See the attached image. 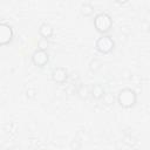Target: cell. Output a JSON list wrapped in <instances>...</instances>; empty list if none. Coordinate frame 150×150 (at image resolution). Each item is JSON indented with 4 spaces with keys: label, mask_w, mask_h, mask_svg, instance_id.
I'll return each instance as SVG.
<instances>
[{
    "label": "cell",
    "mask_w": 150,
    "mask_h": 150,
    "mask_svg": "<svg viewBox=\"0 0 150 150\" xmlns=\"http://www.w3.org/2000/svg\"><path fill=\"white\" fill-rule=\"evenodd\" d=\"M117 102L122 108H131L137 102V94L131 88H123L117 95Z\"/></svg>",
    "instance_id": "obj_1"
},
{
    "label": "cell",
    "mask_w": 150,
    "mask_h": 150,
    "mask_svg": "<svg viewBox=\"0 0 150 150\" xmlns=\"http://www.w3.org/2000/svg\"><path fill=\"white\" fill-rule=\"evenodd\" d=\"M94 26H95V28H96V30L98 33L104 35L112 27V20H111L109 14H107L104 12H101V13L95 15V18H94Z\"/></svg>",
    "instance_id": "obj_2"
},
{
    "label": "cell",
    "mask_w": 150,
    "mask_h": 150,
    "mask_svg": "<svg viewBox=\"0 0 150 150\" xmlns=\"http://www.w3.org/2000/svg\"><path fill=\"white\" fill-rule=\"evenodd\" d=\"M115 47V41L109 35H102L95 42V48L101 54H109Z\"/></svg>",
    "instance_id": "obj_3"
},
{
    "label": "cell",
    "mask_w": 150,
    "mask_h": 150,
    "mask_svg": "<svg viewBox=\"0 0 150 150\" xmlns=\"http://www.w3.org/2000/svg\"><path fill=\"white\" fill-rule=\"evenodd\" d=\"M14 36V32L11 25L2 22L0 23V45L1 46H6L8 45Z\"/></svg>",
    "instance_id": "obj_4"
},
{
    "label": "cell",
    "mask_w": 150,
    "mask_h": 150,
    "mask_svg": "<svg viewBox=\"0 0 150 150\" xmlns=\"http://www.w3.org/2000/svg\"><path fill=\"white\" fill-rule=\"evenodd\" d=\"M32 61L38 67H45L49 61V55H48L47 50L36 49L32 55Z\"/></svg>",
    "instance_id": "obj_5"
},
{
    "label": "cell",
    "mask_w": 150,
    "mask_h": 150,
    "mask_svg": "<svg viewBox=\"0 0 150 150\" xmlns=\"http://www.w3.org/2000/svg\"><path fill=\"white\" fill-rule=\"evenodd\" d=\"M52 79L56 83H64L68 79V71L63 67H56L52 71Z\"/></svg>",
    "instance_id": "obj_6"
},
{
    "label": "cell",
    "mask_w": 150,
    "mask_h": 150,
    "mask_svg": "<svg viewBox=\"0 0 150 150\" xmlns=\"http://www.w3.org/2000/svg\"><path fill=\"white\" fill-rule=\"evenodd\" d=\"M39 34L41 35V38L42 39H49V38H52V35L54 34V28L49 25V23H47V22H45V23H42L41 26H40V28H39Z\"/></svg>",
    "instance_id": "obj_7"
},
{
    "label": "cell",
    "mask_w": 150,
    "mask_h": 150,
    "mask_svg": "<svg viewBox=\"0 0 150 150\" xmlns=\"http://www.w3.org/2000/svg\"><path fill=\"white\" fill-rule=\"evenodd\" d=\"M90 95H91L93 98L100 100V98L104 97V88L101 84H98V83L93 84L91 88H90Z\"/></svg>",
    "instance_id": "obj_8"
},
{
    "label": "cell",
    "mask_w": 150,
    "mask_h": 150,
    "mask_svg": "<svg viewBox=\"0 0 150 150\" xmlns=\"http://www.w3.org/2000/svg\"><path fill=\"white\" fill-rule=\"evenodd\" d=\"M94 13V6L90 2H84L81 5V14L84 16H90Z\"/></svg>",
    "instance_id": "obj_9"
},
{
    "label": "cell",
    "mask_w": 150,
    "mask_h": 150,
    "mask_svg": "<svg viewBox=\"0 0 150 150\" xmlns=\"http://www.w3.org/2000/svg\"><path fill=\"white\" fill-rule=\"evenodd\" d=\"M77 95H79L80 98L86 100V98L90 95V89H89V87L86 86V84H81V86L79 87V89H77Z\"/></svg>",
    "instance_id": "obj_10"
},
{
    "label": "cell",
    "mask_w": 150,
    "mask_h": 150,
    "mask_svg": "<svg viewBox=\"0 0 150 150\" xmlns=\"http://www.w3.org/2000/svg\"><path fill=\"white\" fill-rule=\"evenodd\" d=\"M100 68H101V61H100V60L94 59V60L90 61V63H89V69H90L91 71H97Z\"/></svg>",
    "instance_id": "obj_11"
},
{
    "label": "cell",
    "mask_w": 150,
    "mask_h": 150,
    "mask_svg": "<svg viewBox=\"0 0 150 150\" xmlns=\"http://www.w3.org/2000/svg\"><path fill=\"white\" fill-rule=\"evenodd\" d=\"M48 40L47 39H42L41 38V40H39V42H38V49H41V50H47V48H48Z\"/></svg>",
    "instance_id": "obj_12"
}]
</instances>
